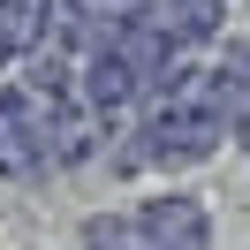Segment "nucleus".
<instances>
[{
	"mask_svg": "<svg viewBox=\"0 0 250 250\" xmlns=\"http://www.w3.org/2000/svg\"><path fill=\"white\" fill-rule=\"evenodd\" d=\"M129 23H137L144 38H159L167 53H189L197 38L220 31V0H137Z\"/></svg>",
	"mask_w": 250,
	"mask_h": 250,
	"instance_id": "nucleus-1",
	"label": "nucleus"
},
{
	"mask_svg": "<svg viewBox=\"0 0 250 250\" xmlns=\"http://www.w3.org/2000/svg\"><path fill=\"white\" fill-rule=\"evenodd\" d=\"M137 250H212V220L189 197H159L137 212Z\"/></svg>",
	"mask_w": 250,
	"mask_h": 250,
	"instance_id": "nucleus-2",
	"label": "nucleus"
},
{
	"mask_svg": "<svg viewBox=\"0 0 250 250\" xmlns=\"http://www.w3.org/2000/svg\"><path fill=\"white\" fill-rule=\"evenodd\" d=\"M0 174H16V182H38V174H46V152H38V129L23 122L16 91H0Z\"/></svg>",
	"mask_w": 250,
	"mask_h": 250,
	"instance_id": "nucleus-3",
	"label": "nucleus"
},
{
	"mask_svg": "<svg viewBox=\"0 0 250 250\" xmlns=\"http://www.w3.org/2000/svg\"><path fill=\"white\" fill-rule=\"evenodd\" d=\"M53 8L61 0H0V53H38L53 38Z\"/></svg>",
	"mask_w": 250,
	"mask_h": 250,
	"instance_id": "nucleus-4",
	"label": "nucleus"
}]
</instances>
